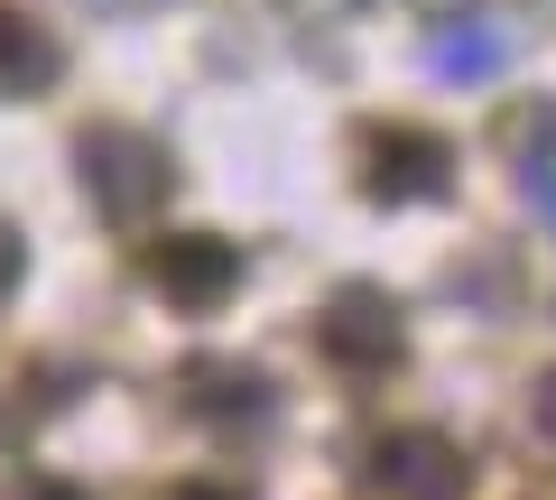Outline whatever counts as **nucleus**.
Returning <instances> with one entry per match:
<instances>
[{"instance_id": "20e7f679", "label": "nucleus", "mask_w": 556, "mask_h": 500, "mask_svg": "<svg viewBox=\"0 0 556 500\" xmlns=\"http://www.w3.org/2000/svg\"><path fill=\"white\" fill-rule=\"evenodd\" d=\"M380 149H390L380 185H417V195H437V185H445V149L427 140V130H380Z\"/></svg>"}, {"instance_id": "0eeeda50", "label": "nucleus", "mask_w": 556, "mask_h": 500, "mask_svg": "<svg viewBox=\"0 0 556 500\" xmlns=\"http://www.w3.org/2000/svg\"><path fill=\"white\" fill-rule=\"evenodd\" d=\"M177 500H223V491H177Z\"/></svg>"}, {"instance_id": "39448f33", "label": "nucleus", "mask_w": 556, "mask_h": 500, "mask_svg": "<svg viewBox=\"0 0 556 500\" xmlns=\"http://www.w3.org/2000/svg\"><path fill=\"white\" fill-rule=\"evenodd\" d=\"M20 279V241H10V222H0V287Z\"/></svg>"}, {"instance_id": "423d86ee", "label": "nucleus", "mask_w": 556, "mask_h": 500, "mask_svg": "<svg viewBox=\"0 0 556 500\" xmlns=\"http://www.w3.org/2000/svg\"><path fill=\"white\" fill-rule=\"evenodd\" d=\"M538 418H547V436H556V381H547V389H538Z\"/></svg>"}, {"instance_id": "f257e3e1", "label": "nucleus", "mask_w": 556, "mask_h": 500, "mask_svg": "<svg viewBox=\"0 0 556 500\" xmlns=\"http://www.w3.org/2000/svg\"><path fill=\"white\" fill-rule=\"evenodd\" d=\"M380 482L408 500H455L464 491V454L445 436H417V426H399L390 445H380Z\"/></svg>"}, {"instance_id": "f03ea898", "label": "nucleus", "mask_w": 556, "mask_h": 500, "mask_svg": "<svg viewBox=\"0 0 556 500\" xmlns=\"http://www.w3.org/2000/svg\"><path fill=\"white\" fill-rule=\"evenodd\" d=\"M149 269H159L167 297H195V306H214L223 287H232V251H223V241H204V232H195V241H167Z\"/></svg>"}, {"instance_id": "7ed1b4c3", "label": "nucleus", "mask_w": 556, "mask_h": 500, "mask_svg": "<svg viewBox=\"0 0 556 500\" xmlns=\"http://www.w3.org/2000/svg\"><path fill=\"white\" fill-rule=\"evenodd\" d=\"M390 306L380 297H343L334 316H325V352L334 361H353V371H380V361H390Z\"/></svg>"}, {"instance_id": "6e6552de", "label": "nucleus", "mask_w": 556, "mask_h": 500, "mask_svg": "<svg viewBox=\"0 0 556 500\" xmlns=\"http://www.w3.org/2000/svg\"><path fill=\"white\" fill-rule=\"evenodd\" d=\"M47 500H65V491H47Z\"/></svg>"}]
</instances>
